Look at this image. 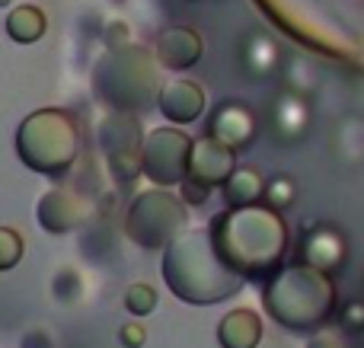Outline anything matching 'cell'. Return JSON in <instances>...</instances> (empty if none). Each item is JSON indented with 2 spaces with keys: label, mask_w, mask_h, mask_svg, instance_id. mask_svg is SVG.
<instances>
[{
  "label": "cell",
  "mask_w": 364,
  "mask_h": 348,
  "mask_svg": "<svg viewBox=\"0 0 364 348\" xmlns=\"http://www.w3.org/2000/svg\"><path fill=\"white\" fill-rule=\"evenodd\" d=\"M265 310L291 332L320 330L336 310V288L326 272L314 266H291L269 281L262 294Z\"/></svg>",
  "instance_id": "obj_1"
},
{
  "label": "cell",
  "mask_w": 364,
  "mask_h": 348,
  "mask_svg": "<svg viewBox=\"0 0 364 348\" xmlns=\"http://www.w3.org/2000/svg\"><path fill=\"white\" fill-rule=\"evenodd\" d=\"M164 278L170 285V291L179 300H188V304H220V300H227L230 294H237L243 288V278L218 256L208 230L205 243H201V262H195L192 236L170 243L164 259Z\"/></svg>",
  "instance_id": "obj_2"
},
{
  "label": "cell",
  "mask_w": 364,
  "mask_h": 348,
  "mask_svg": "<svg viewBox=\"0 0 364 348\" xmlns=\"http://www.w3.org/2000/svg\"><path fill=\"white\" fill-rule=\"evenodd\" d=\"M16 151L29 170L58 179L77 160V125L61 109H42L19 125Z\"/></svg>",
  "instance_id": "obj_3"
},
{
  "label": "cell",
  "mask_w": 364,
  "mask_h": 348,
  "mask_svg": "<svg viewBox=\"0 0 364 348\" xmlns=\"http://www.w3.org/2000/svg\"><path fill=\"white\" fill-rule=\"evenodd\" d=\"M186 224V202H179L176 195L160 189H147L128 208L125 230L138 246L157 249L176 240V234Z\"/></svg>",
  "instance_id": "obj_4"
},
{
  "label": "cell",
  "mask_w": 364,
  "mask_h": 348,
  "mask_svg": "<svg viewBox=\"0 0 364 348\" xmlns=\"http://www.w3.org/2000/svg\"><path fill=\"white\" fill-rule=\"evenodd\" d=\"M192 138L179 128H157L141 144V170L157 185H179L188 176Z\"/></svg>",
  "instance_id": "obj_5"
},
{
  "label": "cell",
  "mask_w": 364,
  "mask_h": 348,
  "mask_svg": "<svg viewBox=\"0 0 364 348\" xmlns=\"http://www.w3.org/2000/svg\"><path fill=\"white\" fill-rule=\"evenodd\" d=\"M208 134L224 141L233 151H243V147H250L256 141L259 119L243 99H224L208 115Z\"/></svg>",
  "instance_id": "obj_6"
},
{
  "label": "cell",
  "mask_w": 364,
  "mask_h": 348,
  "mask_svg": "<svg viewBox=\"0 0 364 348\" xmlns=\"http://www.w3.org/2000/svg\"><path fill=\"white\" fill-rule=\"evenodd\" d=\"M233 166H237V151L227 147L224 141L211 138V134L192 141V157H188V176L192 179L218 189V185L227 183Z\"/></svg>",
  "instance_id": "obj_7"
},
{
  "label": "cell",
  "mask_w": 364,
  "mask_h": 348,
  "mask_svg": "<svg viewBox=\"0 0 364 348\" xmlns=\"http://www.w3.org/2000/svg\"><path fill=\"white\" fill-rule=\"evenodd\" d=\"M201 36L192 29V26H170L157 36L154 42V58H157L160 67L173 70V74H182V70H192L195 64L201 61Z\"/></svg>",
  "instance_id": "obj_8"
},
{
  "label": "cell",
  "mask_w": 364,
  "mask_h": 348,
  "mask_svg": "<svg viewBox=\"0 0 364 348\" xmlns=\"http://www.w3.org/2000/svg\"><path fill=\"white\" fill-rule=\"evenodd\" d=\"M157 109L173 125H192L205 115V89L195 80L173 77L157 89Z\"/></svg>",
  "instance_id": "obj_9"
},
{
  "label": "cell",
  "mask_w": 364,
  "mask_h": 348,
  "mask_svg": "<svg viewBox=\"0 0 364 348\" xmlns=\"http://www.w3.org/2000/svg\"><path fill=\"white\" fill-rule=\"evenodd\" d=\"M87 205H83V198H77L74 192L68 189H48L42 198H38V224H42V230H48L51 236H64L70 234V230L80 227L83 214H87Z\"/></svg>",
  "instance_id": "obj_10"
},
{
  "label": "cell",
  "mask_w": 364,
  "mask_h": 348,
  "mask_svg": "<svg viewBox=\"0 0 364 348\" xmlns=\"http://www.w3.org/2000/svg\"><path fill=\"white\" fill-rule=\"evenodd\" d=\"M346 256H348V243L336 227L320 224V227H314L304 236V246H301L304 266H314L320 272H336V268L346 266Z\"/></svg>",
  "instance_id": "obj_11"
},
{
  "label": "cell",
  "mask_w": 364,
  "mask_h": 348,
  "mask_svg": "<svg viewBox=\"0 0 364 348\" xmlns=\"http://www.w3.org/2000/svg\"><path fill=\"white\" fill-rule=\"evenodd\" d=\"M310 128V106L304 96L288 93L284 89L282 96L272 106V131H275L278 141H301Z\"/></svg>",
  "instance_id": "obj_12"
},
{
  "label": "cell",
  "mask_w": 364,
  "mask_h": 348,
  "mask_svg": "<svg viewBox=\"0 0 364 348\" xmlns=\"http://www.w3.org/2000/svg\"><path fill=\"white\" fill-rule=\"evenodd\" d=\"M218 345L220 348H259L262 345V320L256 310L240 307L220 317L218 323Z\"/></svg>",
  "instance_id": "obj_13"
},
{
  "label": "cell",
  "mask_w": 364,
  "mask_h": 348,
  "mask_svg": "<svg viewBox=\"0 0 364 348\" xmlns=\"http://www.w3.org/2000/svg\"><path fill=\"white\" fill-rule=\"evenodd\" d=\"M100 144L106 147V157H122V153H141V125L134 115L115 109L100 128Z\"/></svg>",
  "instance_id": "obj_14"
},
{
  "label": "cell",
  "mask_w": 364,
  "mask_h": 348,
  "mask_svg": "<svg viewBox=\"0 0 364 348\" xmlns=\"http://www.w3.org/2000/svg\"><path fill=\"white\" fill-rule=\"evenodd\" d=\"M240 64H243V70L250 77L265 80V77L282 70V51L272 42V36H265V32H250V36L240 42Z\"/></svg>",
  "instance_id": "obj_15"
},
{
  "label": "cell",
  "mask_w": 364,
  "mask_h": 348,
  "mask_svg": "<svg viewBox=\"0 0 364 348\" xmlns=\"http://www.w3.org/2000/svg\"><path fill=\"white\" fill-rule=\"evenodd\" d=\"M262 189H265V176L252 163H237L233 173L227 176V183L220 185L227 208H246V205H256L259 198H262Z\"/></svg>",
  "instance_id": "obj_16"
},
{
  "label": "cell",
  "mask_w": 364,
  "mask_h": 348,
  "mask_svg": "<svg viewBox=\"0 0 364 348\" xmlns=\"http://www.w3.org/2000/svg\"><path fill=\"white\" fill-rule=\"evenodd\" d=\"M4 29L16 45H36L38 38L48 32V19H45V13L38 10V6L23 4V6H16V10H10Z\"/></svg>",
  "instance_id": "obj_17"
},
{
  "label": "cell",
  "mask_w": 364,
  "mask_h": 348,
  "mask_svg": "<svg viewBox=\"0 0 364 348\" xmlns=\"http://www.w3.org/2000/svg\"><path fill=\"white\" fill-rule=\"evenodd\" d=\"M262 202H265V208L278 211V214L291 211V208H294V202H297V183H294V176H288V173H278V176L265 179Z\"/></svg>",
  "instance_id": "obj_18"
},
{
  "label": "cell",
  "mask_w": 364,
  "mask_h": 348,
  "mask_svg": "<svg viewBox=\"0 0 364 348\" xmlns=\"http://www.w3.org/2000/svg\"><path fill=\"white\" fill-rule=\"evenodd\" d=\"M122 304H125V310L132 313L134 320L151 317V313L157 310V288H154L151 281H134V285L125 291Z\"/></svg>",
  "instance_id": "obj_19"
},
{
  "label": "cell",
  "mask_w": 364,
  "mask_h": 348,
  "mask_svg": "<svg viewBox=\"0 0 364 348\" xmlns=\"http://www.w3.org/2000/svg\"><path fill=\"white\" fill-rule=\"evenodd\" d=\"M26 243L16 227H0V272H10L23 262Z\"/></svg>",
  "instance_id": "obj_20"
},
{
  "label": "cell",
  "mask_w": 364,
  "mask_h": 348,
  "mask_svg": "<svg viewBox=\"0 0 364 348\" xmlns=\"http://www.w3.org/2000/svg\"><path fill=\"white\" fill-rule=\"evenodd\" d=\"M182 202H186V208H201V205H208V198H211V185H205V183H198V179H192V176H186L182 179Z\"/></svg>",
  "instance_id": "obj_21"
},
{
  "label": "cell",
  "mask_w": 364,
  "mask_h": 348,
  "mask_svg": "<svg viewBox=\"0 0 364 348\" xmlns=\"http://www.w3.org/2000/svg\"><path fill=\"white\" fill-rule=\"evenodd\" d=\"M119 342L125 348H144L147 345V330L138 323V320H132V323H125L119 330Z\"/></svg>",
  "instance_id": "obj_22"
},
{
  "label": "cell",
  "mask_w": 364,
  "mask_h": 348,
  "mask_svg": "<svg viewBox=\"0 0 364 348\" xmlns=\"http://www.w3.org/2000/svg\"><path fill=\"white\" fill-rule=\"evenodd\" d=\"M339 323L346 326V330H358V326H364V300H352V304L342 307Z\"/></svg>",
  "instance_id": "obj_23"
},
{
  "label": "cell",
  "mask_w": 364,
  "mask_h": 348,
  "mask_svg": "<svg viewBox=\"0 0 364 348\" xmlns=\"http://www.w3.org/2000/svg\"><path fill=\"white\" fill-rule=\"evenodd\" d=\"M19 348H51V339L48 336H45V332H26V336H23V345H19Z\"/></svg>",
  "instance_id": "obj_24"
},
{
  "label": "cell",
  "mask_w": 364,
  "mask_h": 348,
  "mask_svg": "<svg viewBox=\"0 0 364 348\" xmlns=\"http://www.w3.org/2000/svg\"><path fill=\"white\" fill-rule=\"evenodd\" d=\"M307 348H342V345L336 342V336H314L307 342Z\"/></svg>",
  "instance_id": "obj_25"
},
{
  "label": "cell",
  "mask_w": 364,
  "mask_h": 348,
  "mask_svg": "<svg viewBox=\"0 0 364 348\" xmlns=\"http://www.w3.org/2000/svg\"><path fill=\"white\" fill-rule=\"evenodd\" d=\"M0 6H10V0H0Z\"/></svg>",
  "instance_id": "obj_26"
},
{
  "label": "cell",
  "mask_w": 364,
  "mask_h": 348,
  "mask_svg": "<svg viewBox=\"0 0 364 348\" xmlns=\"http://www.w3.org/2000/svg\"><path fill=\"white\" fill-rule=\"evenodd\" d=\"M188 4H198V0H188Z\"/></svg>",
  "instance_id": "obj_27"
},
{
  "label": "cell",
  "mask_w": 364,
  "mask_h": 348,
  "mask_svg": "<svg viewBox=\"0 0 364 348\" xmlns=\"http://www.w3.org/2000/svg\"><path fill=\"white\" fill-rule=\"evenodd\" d=\"M0 275H4V272H0Z\"/></svg>",
  "instance_id": "obj_28"
}]
</instances>
